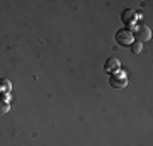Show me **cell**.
Listing matches in <instances>:
<instances>
[{
	"mask_svg": "<svg viewBox=\"0 0 153 146\" xmlns=\"http://www.w3.org/2000/svg\"><path fill=\"white\" fill-rule=\"evenodd\" d=\"M109 85L112 87V88H124V87L128 85V78H126L124 73L117 71V73L109 76Z\"/></svg>",
	"mask_w": 153,
	"mask_h": 146,
	"instance_id": "obj_1",
	"label": "cell"
},
{
	"mask_svg": "<svg viewBox=\"0 0 153 146\" xmlns=\"http://www.w3.org/2000/svg\"><path fill=\"white\" fill-rule=\"evenodd\" d=\"M136 36V39L140 41V43H143V41H148V39L152 38V29L148 26H145V24H140V26L134 29V34H133V38Z\"/></svg>",
	"mask_w": 153,
	"mask_h": 146,
	"instance_id": "obj_2",
	"label": "cell"
},
{
	"mask_svg": "<svg viewBox=\"0 0 153 146\" xmlns=\"http://www.w3.org/2000/svg\"><path fill=\"white\" fill-rule=\"evenodd\" d=\"M116 41L119 44H123V46H128V44L133 43V33L129 29H121L116 34Z\"/></svg>",
	"mask_w": 153,
	"mask_h": 146,
	"instance_id": "obj_3",
	"label": "cell"
},
{
	"mask_svg": "<svg viewBox=\"0 0 153 146\" xmlns=\"http://www.w3.org/2000/svg\"><path fill=\"white\" fill-rule=\"evenodd\" d=\"M136 12L133 10V9H126L123 14H121V21L124 22L128 27H133L134 26V22H136Z\"/></svg>",
	"mask_w": 153,
	"mask_h": 146,
	"instance_id": "obj_4",
	"label": "cell"
},
{
	"mask_svg": "<svg viewBox=\"0 0 153 146\" xmlns=\"http://www.w3.org/2000/svg\"><path fill=\"white\" fill-rule=\"evenodd\" d=\"M12 90V85H10V82L9 80H0V95H2V99L4 100H9V93H10Z\"/></svg>",
	"mask_w": 153,
	"mask_h": 146,
	"instance_id": "obj_5",
	"label": "cell"
},
{
	"mask_svg": "<svg viewBox=\"0 0 153 146\" xmlns=\"http://www.w3.org/2000/svg\"><path fill=\"white\" fill-rule=\"evenodd\" d=\"M119 65H121V61L117 60V58H109V60L105 61V66H104V70L109 73V71H117L119 70Z\"/></svg>",
	"mask_w": 153,
	"mask_h": 146,
	"instance_id": "obj_6",
	"label": "cell"
},
{
	"mask_svg": "<svg viewBox=\"0 0 153 146\" xmlns=\"http://www.w3.org/2000/svg\"><path fill=\"white\" fill-rule=\"evenodd\" d=\"M10 110V105H9V100H4V99H0V116H4Z\"/></svg>",
	"mask_w": 153,
	"mask_h": 146,
	"instance_id": "obj_7",
	"label": "cell"
},
{
	"mask_svg": "<svg viewBox=\"0 0 153 146\" xmlns=\"http://www.w3.org/2000/svg\"><path fill=\"white\" fill-rule=\"evenodd\" d=\"M133 46H131V51L134 54H138V53H141V49H143V44L140 43V41H136V43H131Z\"/></svg>",
	"mask_w": 153,
	"mask_h": 146,
	"instance_id": "obj_8",
	"label": "cell"
}]
</instances>
